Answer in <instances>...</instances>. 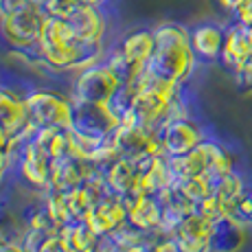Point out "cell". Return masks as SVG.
I'll return each instance as SVG.
<instances>
[{"mask_svg": "<svg viewBox=\"0 0 252 252\" xmlns=\"http://www.w3.org/2000/svg\"><path fill=\"white\" fill-rule=\"evenodd\" d=\"M195 53L191 46V33L178 24H160L154 31V51L145 64V75L162 84L178 86L193 72Z\"/></svg>", "mask_w": 252, "mask_h": 252, "instance_id": "obj_1", "label": "cell"}, {"mask_svg": "<svg viewBox=\"0 0 252 252\" xmlns=\"http://www.w3.org/2000/svg\"><path fill=\"white\" fill-rule=\"evenodd\" d=\"M40 60L55 70L64 68H86L96 64L101 46L99 44H81L72 37L68 24L62 18H46L40 44L35 46Z\"/></svg>", "mask_w": 252, "mask_h": 252, "instance_id": "obj_2", "label": "cell"}, {"mask_svg": "<svg viewBox=\"0 0 252 252\" xmlns=\"http://www.w3.org/2000/svg\"><path fill=\"white\" fill-rule=\"evenodd\" d=\"M116 127H119V121L112 116L108 105L70 99L68 129L72 132L75 147L79 154L84 156L92 154L105 140H110Z\"/></svg>", "mask_w": 252, "mask_h": 252, "instance_id": "obj_3", "label": "cell"}, {"mask_svg": "<svg viewBox=\"0 0 252 252\" xmlns=\"http://www.w3.org/2000/svg\"><path fill=\"white\" fill-rule=\"evenodd\" d=\"M176 112H180L178 86L156 81L149 75H145L143 70V75L138 77V92H136V99H134V108L125 121L136 123L145 129L158 132L162 121Z\"/></svg>", "mask_w": 252, "mask_h": 252, "instance_id": "obj_4", "label": "cell"}, {"mask_svg": "<svg viewBox=\"0 0 252 252\" xmlns=\"http://www.w3.org/2000/svg\"><path fill=\"white\" fill-rule=\"evenodd\" d=\"M169 169H171L173 180L178 178H193V176H206L208 180H217V178L226 176L228 171L235 169L232 164V156L226 147L213 140H202L195 149L182 156L169 158Z\"/></svg>", "mask_w": 252, "mask_h": 252, "instance_id": "obj_5", "label": "cell"}, {"mask_svg": "<svg viewBox=\"0 0 252 252\" xmlns=\"http://www.w3.org/2000/svg\"><path fill=\"white\" fill-rule=\"evenodd\" d=\"M46 18L48 16L44 13L42 4H37V2L29 4L22 11H16L7 18H0V20H2L4 40L11 46L20 48V51H24V48H35L40 44Z\"/></svg>", "mask_w": 252, "mask_h": 252, "instance_id": "obj_6", "label": "cell"}, {"mask_svg": "<svg viewBox=\"0 0 252 252\" xmlns=\"http://www.w3.org/2000/svg\"><path fill=\"white\" fill-rule=\"evenodd\" d=\"M112 147L121 158H127L132 162H140L149 156L162 154L160 138L158 132L154 129H145L136 123L123 121L112 134Z\"/></svg>", "mask_w": 252, "mask_h": 252, "instance_id": "obj_7", "label": "cell"}, {"mask_svg": "<svg viewBox=\"0 0 252 252\" xmlns=\"http://www.w3.org/2000/svg\"><path fill=\"white\" fill-rule=\"evenodd\" d=\"M29 123L37 129L48 127H68L70 116V99L48 90H37L24 99Z\"/></svg>", "mask_w": 252, "mask_h": 252, "instance_id": "obj_8", "label": "cell"}, {"mask_svg": "<svg viewBox=\"0 0 252 252\" xmlns=\"http://www.w3.org/2000/svg\"><path fill=\"white\" fill-rule=\"evenodd\" d=\"M158 138H160L162 154L173 158L195 149L202 143V132L184 112H176L160 123Z\"/></svg>", "mask_w": 252, "mask_h": 252, "instance_id": "obj_9", "label": "cell"}, {"mask_svg": "<svg viewBox=\"0 0 252 252\" xmlns=\"http://www.w3.org/2000/svg\"><path fill=\"white\" fill-rule=\"evenodd\" d=\"M121 86L119 77L108 64H90L79 72L75 81L72 99L90 101V103H108L116 88Z\"/></svg>", "mask_w": 252, "mask_h": 252, "instance_id": "obj_10", "label": "cell"}, {"mask_svg": "<svg viewBox=\"0 0 252 252\" xmlns=\"http://www.w3.org/2000/svg\"><path fill=\"white\" fill-rule=\"evenodd\" d=\"M171 252H211V221L197 215L195 211L187 213L178 228L171 232Z\"/></svg>", "mask_w": 252, "mask_h": 252, "instance_id": "obj_11", "label": "cell"}, {"mask_svg": "<svg viewBox=\"0 0 252 252\" xmlns=\"http://www.w3.org/2000/svg\"><path fill=\"white\" fill-rule=\"evenodd\" d=\"M248 241V224L235 215L215 217L211 221V252H239Z\"/></svg>", "mask_w": 252, "mask_h": 252, "instance_id": "obj_12", "label": "cell"}, {"mask_svg": "<svg viewBox=\"0 0 252 252\" xmlns=\"http://www.w3.org/2000/svg\"><path fill=\"white\" fill-rule=\"evenodd\" d=\"M92 173H94V169H92L88 158L79 152H70L53 162L51 184L48 187L60 189V191H70V189L79 187Z\"/></svg>", "mask_w": 252, "mask_h": 252, "instance_id": "obj_13", "label": "cell"}, {"mask_svg": "<svg viewBox=\"0 0 252 252\" xmlns=\"http://www.w3.org/2000/svg\"><path fill=\"white\" fill-rule=\"evenodd\" d=\"M125 221H127V208L116 195H105L103 200H99L88 215V224L101 237H110Z\"/></svg>", "mask_w": 252, "mask_h": 252, "instance_id": "obj_14", "label": "cell"}, {"mask_svg": "<svg viewBox=\"0 0 252 252\" xmlns=\"http://www.w3.org/2000/svg\"><path fill=\"white\" fill-rule=\"evenodd\" d=\"M173 176L164 154H156L138 162V189L145 195H160L167 187H171Z\"/></svg>", "mask_w": 252, "mask_h": 252, "instance_id": "obj_15", "label": "cell"}, {"mask_svg": "<svg viewBox=\"0 0 252 252\" xmlns=\"http://www.w3.org/2000/svg\"><path fill=\"white\" fill-rule=\"evenodd\" d=\"M66 24H68L72 37L81 44H101V37L105 33L103 16L99 13V9L90 4L77 9L72 16L66 18Z\"/></svg>", "mask_w": 252, "mask_h": 252, "instance_id": "obj_16", "label": "cell"}, {"mask_svg": "<svg viewBox=\"0 0 252 252\" xmlns=\"http://www.w3.org/2000/svg\"><path fill=\"white\" fill-rule=\"evenodd\" d=\"M250 55H252V31L235 22L226 31V40H224L220 62L224 64V68H228L232 72L235 68H239Z\"/></svg>", "mask_w": 252, "mask_h": 252, "instance_id": "obj_17", "label": "cell"}, {"mask_svg": "<svg viewBox=\"0 0 252 252\" xmlns=\"http://www.w3.org/2000/svg\"><path fill=\"white\" fill-rule=\"evenodd\" d=\"M60 232L66 239V246L70 252H103L105 248H110V239L96 235L94 228L88 224V220L72 221Z\"/></svg>", "mask_w": 252, "mask_h": 252, "instance_id": "obj_18", "label": "cell"}, {"mask_svg": "<svg viewBox=\"0 0 252 252\" xmlns=\"http://www.w3.org/2000/svg\"><path fill=\"white\" fill-rule=\"evenodd\" d=\"M101 176H103L105 184H108L110 193L121 197L123 193L138 187V162H132L127 158L119 156L105 167V171Z\"/></svg>", "mask_w": 252, "mask_h": 252, "instance_id": "obj_19", "label": "cell"}, {"mask_svg": "<svg viewBox=\"0 0 252 252\" xmlns=\"http://www.w3.org/2000/svg\"><path fill=\"white\" fill-rule=\"evenodd\" d=\"M226 31L217 24H200L191 31V46L195 57L202 60H220L221 48H224Z\"/></svg>", "mask_w": 252, "mask_h": 252, "instance_id": "obj_20", "label": "cell"}, {"mask_svg": "<svg viewBox=\"0 0 252 252\" xmlns=\"http://www.w3.org/2000/svg\"><path fill=\"white\" fill-rule=\"evenodd\" d=\"M152 51H154V31H136L129 33L112 53L119 55L121 60L138 66V68H145Z\"/></svg>", "mask_w": 252, "mask_h": 252, "instance_id": "obj_21", "label": "cell"}, {"mask_svg": "<svg viewBox=\"0 0 252 252\" xmlns=\"http://www.w3.org/2000/svg\"><path fill=\"white\" fill-rule=\"evenodd\" d=\"M246 189H248V187H246L244 178H241L239 173L232 169V171H228L226 176L213 180V197L217 200L221 213H228V215H232V213H235V208H237V204H239L241 195L246 193Z\"/></svg>", "mask_w": 252, "mask_h": 252, "instance_id": "obj_22", "label": "cell"}, {"mask_svg": "<svg viewBox=\"0 0 252 252\" xmlns=\"http://www.w3.org/2000/svg\"><path fill=\"white\" fill-rule=\"evenodd\" d=\"M29 125L27 108H24V99H18L9 90L0 88V127L9 132V136H18L24 127Z\"/></svg>", "mask_w": 252, "mask_h": 252, "instance_id": "obj_23", "label": "cell"}, {"mask_svg": "<svg viewBox=\"0 0 252 252\" xmlns=\"http://www.w3.org/2000/svg\"><path fill=\"white\" fill-rule=\"evenodd\" d=\"M20 248L24 252H70L60 230H42V228H29L24 232Z\"/></svg>", "mask_w": 252, "mask_h": 252, "instance_id": "obj_24", "label": "cell"}, {"mask_svg": "<svg viewBox=\"0 0 252 252\" xmlns=\"http://www.w3.org/2000/svg\"><path fill=\"white\" fill-rule=\"evenodd\" d=\"M162 220V206L158 197L143 195L132 208H127V221L140 230L158 228Z\"/></svg>", "mask_w": 252, "mask_h": 252, "instance_id": "obj_25", "label": "cell"}, {"mask_svg": "<svg viewBox=\"0 0 252 252\" xmlns=\"http://www.w3.org/2000/svg\"><path fill=\"white\" fill-rule=\"evenodd\" d=\"M24 232V224L16 213V206H11L7 200H0V246L20 244Z\"/></svg>", "mask_w": 252, "mask_h": 252, "instance_id": "obj_26", "label": "cell"}, {"mask_svg": "<svg viewBox=\"0 0 252 252\" xmlns=\"http://www.w3.org/2000/svg\"><path fill=\"white\" fill-rule=\"evenodd\" d=\"M136 92H138V79L134 81H125V84H121L116 92L112 94V99L108 101V110L112 112V116L119 123H123L125 119L129 116L134 108V99H136Z\"/></svg>", "mask_w": 252, "mask_h": 252, "instance_id": "obj_27", "label": "cell"}, {"mask_svg": "<svg viewBox=\"0 0 252 252\" xmlns=\"http://www.w3.org/2000/svg\"><path fill=\"white\" fill-rule=\"evenodd\" d=\"M173 187L178 189V193H180L182 197H187L189 202L195 204L200 200H204L206 195H211L213 193V184L208 180L206 176H193V178H178V180H173Z\"/></svg>", "mask_w": 252, "mask_h": 252, "instance_id": "obj_28", "label": "cell"}, {"mask_svg": "<svg viewBox=\"0 0 252 252\" xmlns=\"http://www.w3.org/2000/svg\"><path fill=\"white\" fill-rule=\"evenodd\" d=\"M86 4H88L86 0H44L42 9H44V13L48 18H62V20H66L77 9L86 7Z\"/></svg>", "mask_w": 252, "mask_h": 252, "instance_id": "obj_29", "label": "cell"}, {"mask_svg": "<svg viewBox=\"0 0 252 252\" xmlns=\"http://www.w3.org/2000/svg\"><path fill=\"white\" fill-rule=\"evenodd\" d=\"M232 77H235V81H237V88L241 92H246V94H252V55L239 68L232 70Z\"/></svg>", "mask_w": 252, "mask_h": 252, "instance_id": "obj_30", "label": "cell"}, {"mask_svg": "<svg viewBox=\"0 0 252 252\" xmlns=\"http://www.w3.org/2000/svg\"><path fill=\"white\" fill-rule=\"evenodd\" d=\"M193 211H195L197 215H202V217H204V220H208V221H213V220H215V217L224 215V213H221V208H220V204H217V200H215V197H213V193H211V195H206L204 200H200V202H197Z\"/></svg>", "mask_w": 252, "mask_h": 252, "instance_id": "obj_31", "label": "cell"}, {"mask_svg": "<svg viewBox=\"0 0 252 252\" xmlns=\"http://www.w3.org/2000/svg\"><path fill=\"white\" fill-rule=\"evenodd\" d=\"M235 217H239L244 224H252V189H246V193L241 195L239 204H237L235 213H232Z\"/></svg>", "mask_w": 252, "mask_h": 252, "instance_id": "obj_32", "label": "cell"}, {"mask_svg": "<svg viewBox=\"0 0 252 252\" xmlns=\"http://www.w3.org/2000/svg\"><path fill=\"white\" fill-rule=\"evenodd\" d=\"M235 22L246 29H252V0H239L235 9H232Z\"/></svg>", "mask_w": 252, "mask_h": 252, "instance_id": "obj_33", "label": "cell"}, {"mask_svg": "<svg viewBox=\"0 0 252 252\" xmlns=\"http://www.w3.org/2000/svg\"><path fill=\"white\" fill-rule=\"evenodd\" d=\"M35 0H0V18H7L16 11H22L24 7L33 4Z\"/></svg>", "mask_w": 252, "mask_h": 252, "instance_id": "obj_34", "label": "cell"}, {"mask_svg": "<svg viewBox=\"0 0 252 252\" xmlns=\"http://www.w3.org/2000/svg\"><path fill=\"white\" fill-rule=\"evenodd\" d=\"M9 147H11V136L4 127H0V158H7Z\"/></svg>", "mask_w": 252, "mask_h": 252, "instance_id": "obj_35", "label": "cell"}, {"mask_svg": "<svg viewBox=\"0 0 252 252\" xmlns=\"http://www.w3.org/2000/svg\"><path fill=\"white\" fill-rule=\"evenodd\" d=\"M129 252H169L167 248H162V246H154V244H143L138 246V248L129 250Z\"/></svg>", "mask_w": 252, "mask_h": 252, "instance_id": "obj_36", "label": "cell"}, {"mask_svg": "<svg viewBox=\"0 0 252 252\" xmlns=\"http://www.w3.org/2000/svg\"><path fill=\"white\" fill-rule=\"evenodd\" d=\"M0 252H24L20 248V244H11V246H0Z\"/></svg>", "mask_w": 252, "mask_h": 252, "instance_id": "obj_37", "label": "cell"}, {"mask_svg": "<svg viewBox=\"0 0 252 252\" xmlns=\"http://www.w3.org/2000/svg\"><path fill=\"white\" fill-rule=\"evenodd\" d=\"M220 4H221L224 9H228V11H232V9L239 4V0H220Z\"/></svg>", "mask_w": 252, "mask_h": 252, "instance_id": "obj_38", "label": "cell"}, {"mask_svg": "<svg viewBox=\"0 0 252 252\" xmlns=\"http://www.w3.org/2000/svg\"><path fill=\"white\" fill-rule=\"evenodd\" d=\"M4 171H7V158H0V184H2Z\"/></svg>", "mask_w": 252, "mask_h": 252, "instance_id": "obj_39", "label": "cell"}, {"mask_svg": "<svg viewBox=\"0 0 252 252\" xmlns=\"http://www.w3.org/2000/svg\"><path fill=\"white\" fill-rule=\"evenodd\" d=\"M103 252H127V250H121V248H116V246H110V248H105Z\"/></svg>", "mask_w": 252, "mask_h": 252, "instance_id": "obj_40", "label": "cell"}, {"mask_svg": "<svg viewBox=\"0 0 252 252\" xmlns=\"http://www.w3.org/2000/svg\"><path fill=\"white\" fill-rule=\"evenodd\" d=\"M86 2H88V4H90V7H99V4H101V2H103V0H86Z\"/></svg>", "mask_w": 252, "mask_h": 252, "instance_id": "obj_41", "label": "cell"}, {"mask_svg": "<svg viewBox=\"0 0 252 252\" xmlns=\"http://www.w3.org/2000/svg\"><path fill=\"white\" fill-rule=\"evenodd\" d=\"M35 2H37V4H42V2H44V0H35Z\"/></svg>", "mask_w": 252, "mask_h": 252, "instance_id": "obj_42", "label": "cell"}, {"mask_svg": "<svg viewBox=\"0 0 252 252\" xmlns=\"http://www.w3.org/2000/svg\"><path fill=\"white\" fill-rule=\"evenodd\" d=\"M250 31H252V29H250Z\"/></svg>", "mask_w": 252, "mask_h": 252, "instance_id": "obj_43", "label": "cell"}]
</instances>
